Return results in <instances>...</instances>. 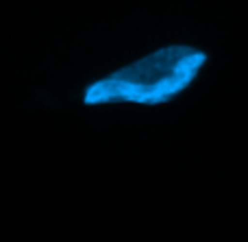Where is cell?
<instances>
[{
    "label": "cell",
    "instance_id": "cell-1",
    "mask_svg": "<svg viewBox=\"0 0 248 242\" xmlns=\"http://www.w3.org/2000/svg\"><path fill=\"white\" fill-rule=\"evenodd\" d=\"M209 59V52L196 44H163L85 83L81 103L85 107H166L196 85Z\"/></svg>",
    "mask_w": 248,
    "mask_h": 242
}]
</instances>
